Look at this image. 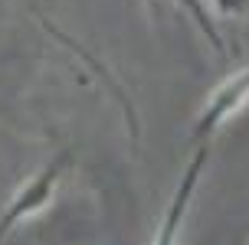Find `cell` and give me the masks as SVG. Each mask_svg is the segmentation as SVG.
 Here are the masks:
<instances>
[{"label":"cell","instance_id":"cell-5","mask_svg":"<svg viewBox=\"0 0 249 245\" xmlns=\"http://www.w3.org/2000/svg\"><path fill=\"white\" fill-rule=\"evenodd\" d=\"M180 3H184L187 10H190V16H194V20H197V26H200V30H203V36L210 39V46L216 49V56H220V59H223V56H226L223 36H220V33H216V26H213V20H210V13H207V7H203V3H200V0H180Z\"/></svg>","mask_w":249,"mask_h":245},{"label":"cell","instance_id":"cell-6","mask_svg":"<svg viewBox=\"0 0 249 245\" xmlns=\"http://www.w3.org/2000/svg\"><path fill=\"white\" fill-rule=\"evenodd\" d=\"M216 7L223 13H239L243 7H246V0H216Z\"/></svg>","mask_w":249,"mask_h":245},{"label":"cell","instance_id":"cell-3","mask_svg":"<svg viewBox=\"0 0 249 245\" xmlns=\"http://www.w3.org/2000/svg\"><path fill=\"white\" fill-rule=\"evenodd\" d=\"M246 95H249V69H246V72H239V75H233L226 85L216 88V95H213L210 105L203 108V114H200V121H197V128H194L190 141H194V144H203V141L216 131V124L223 121L226 114L236 108Z\"/></svg>","mask_w":249,"mask_h":245},{"label":"cell","instance_id":"cell-4","mask_svg":"<svg viewBox=\"0 0 249 245\" xmlns=\"http://www.w3.org/2000/svg\"><path fill=\"white\" fill-rule=\"evenodd\" d=\"M207 157H210V144L203 141V144L197 147L194 160H190V167H187L180 186H177L174 199H171V209H167V216H164L158 245H174V235H177V229H180V219H184V212H187V203H190V196H194V186H197V180H200V170H203Z\"/></svg>","mask_w":249,"mask_h":245},{"label":"cell","instance_id":"cell-1","mask_svg":"<svg viewBox=\"0 0 249 245\" xmlns=\"http://www.w3.org/2000/svg\"><path fill=\"white\" fill-rule=\"evenodd\" d=\"M69 150H62V154H56V157L46 163V170L39 173V177H33L30 183L17 193V199L10 203V209L0 216V245L7 242V235H10V229L17 226V222L23 219V216H30L33 209H39L46 199L53 196V186H56V180H59V173L69 167Z\"/></svg>","mask_w":249,"mask_h":245},{"label":"cell","instance_id":"cell-7","mask_svg":"<svg viewBox=\"0 0 249 245\" xmlns=\"http://www.w3.org/2000/svg\"><path fill=\"white\" fill-rule=\"evenodd\" d=\"M151 3H154V7H158V0H151Z\"/></svg>","mask_w":249,"mask_h":245},{"label":"cell","instance_id":"cell-2","mask_svg":"<svg viewBox=\"0 0 249 245\" xmlns=\"http://www.w3.org/2000/svg\"><path fill=\"white\" fill-rule=\"evenodd\" d=\"M23 3H26V7H30V10H33V16H36V20H39V26H43V30L50 33V36H56V39H59V43H62V46H66V49H72L75 56H79V59L86 62L89 69H92V72H95V75H99V79H102V82H105V85L112 88L115 101H118V105H122V111H124V121H128V131H131V137H135V141H138V134H141V131H138V114H135V108H131V101H128V95H124V88H122V85H118V82H115V79H112V72H108V69H105V65H102V62L95 59V56H92V52H89L86 46H79V43H75V39L69 36V33H62L59 26H56V23H53V20H50V16L43 13V7H39L36 0H23Z\"/></svg>","mask_w":249,"mask_h":245}]
</instances>
